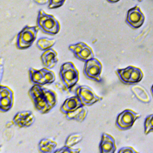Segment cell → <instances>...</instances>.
Listing matches in <instances>:
<instances>
[{"mask_svg": "<svg viewBox=\"0 0 153 153\" xmlns=\"http://www.w3.org/2000/svg\"><path fill=\"white\" fill-rule=\"evenodd\" d=\"M131 91L138 100L145 103L150 102L151 97L149 94L143 86L134 85L131 87Z\"/></svg>", "mask_w": 153, "mask_h": 153, "instance_id": "obj_16", "label": "cell"}, {"mask_svg": "<svg viewBox=\"0 0 153 153\" xmlns=\"http://www.w3.org/2000/svg\"><path fill=\"white\" fill-rule=\"evenodd\" d=\"M82 106L84 105L81 100L76 95H75L66 99L62 104L60 110L62 113L66 114L69 112L74 111Z\"/></svg>", "mask_w": 153, "mask_h": 153, "instance_id": "obj_15", "label": "cell"}, {"mask_svg": "<svg viewBox=\"0 0 153 153\" xmlns=\"http://www.w3.org/2000/svg\"><path fill=\"white\" fill-rule=\"evenodd\" d=\"M106 1L109 3H115L120 1V0H106Z\"/></svg>", "mask_w": 153, "mask_h": 153, "instance_id": "obj_28", "label": "cell"}, {"mask_svg": "<svg viewBox=\"0 0 153 153\" xmlns=\"http://www.w3.org/2000/svg\"><path fill=\"white\" fill-rule=\"evenodd\" d=\"M153 131V114L148 115L144 121V133L148 134Z\"/></svg>", "mask_w": 153, "mask_h": 153, "instance_id": "obj_23", "label": "cell"}, {"mask_svg": "<svg viewBox=\"0 0 153 153\" xmlns=\"http://www.w3.org/2000/svg\"><path fill=\"white\" fill-rule=\"evenodd\" d=\"M68 49L74 54L76 59L84 62L94 57L93 49L84 42L81 41L70 44Z\"/></svg>", "mask_w": 153, "mask_h": 153, "instance_id": "obj_9", "label": "cell"}, {"mask_svg": "<svg viewBox=\"0 0 153 153\" xmlns=\"http://www.w3.org/2000/svg\"><path fill=\"white\" fill-rule=\"evenodd\" d=\"M37 26H25L17 34L16 45L19 50L30 48L36 39L38 32Z\"/></svg>", "mask_w": 153, "mask_h": 153, "instance_id": "obj_4", "label": "cell"}, {"mask_svg": "<svg viewBox=\"0 0 153 153\" xmlns=\"http://www.w3.org/2000/svg\"><path fill=\"white\" fill-rule=\"evenodd\" d=\"M88 114V109L85 106H82L74 111L65 114L66 118L69 120H74L79 123L83 122Z\"/></svg>", "mask_w": 153, "mask_h": 153, "instance_id": "obj_18", "label": "cell"}, {"mask_svg": "<svg viewBox=\"0 0 153 153\" xmlns=\"http://www.w3.org/2000/svg\"><path fill=\"white\" fill-rule=\"evenodd\" d=\"M126 22L133 29H138L145 21V16L138 6L130 8L126 14Z\"/></svg>", "mask_w": 153, "mask_h": 153, "instance_id": "obj_10", "label": "cell"}, {"mask_svg": "<svg viewBox=\"0 0 153 153\" xmlns=\"http://www.w3.org/2000/svg\"><path fill=\"white\" fill-rule=\"evenodd\" d=\"M151 93H152V96H153V84H152V86H151Z\"/></svg>", "mask_w": 153, "mask_h": 153, "instance_id": "obj_29", "label": "cell"}, {"mask_svg": "<svg viewBox=\"0 0 153 153\" xmlns=\"http://www.w3.org/2000/svg\"><path fill=\"white\" fill-rule=\"evenodd\" d=\"M75 94L79 98L84 106H91L102 100L103 97L98 96L88 85H79L75 89Z\"/></svg>", "mask_w": 153, "mask_h": 153, "instance_id": "obj_6", "label": "cell"}, {"mask_svg": "<svg viewBox=\"0 0 153 153\" xmlns=\"http://www.w3.org/2000/svg\"><path fill=\"white\" fill-rule=\"evenodd\" d=\"M56 40L54 38H48L47 37H42L38 39L36 45L37 48L41 51H45L51 48L56 44Z\"/></svg>", "mask_w": 153, "mask_h": 153, "instance_id": "obj_20", "label": "cell"}, {"mask_svg": "<svg viewBox=\"0 0 153 153\" xmlns=\"http://www.w3.org/2000/svg\"><path fill=\"white\" fill-rule=\"evenodd\" d=\"M29 78L30 82L33 84L44 85L45 81L41 69H36L30 67L28 70Z\"/></svg>", "mask_w": 153, "mask_h": 153, "instance_id": "obj_19", "label": "cell"}, {"mask_svg": "<svg viewBox=\"0 0 153 153\" xmlns=\"http://www.w3.org/2000/svg\"><path fill=\"white\" fill-rule=\"evenodd\" d=\"M40 59L44 67L50 69L54 68L59 61L57 53L52 48L43 51L40 56Z\"/></svg>", "mask_w": 153, "mask_h": 153, "instance_id": "obj_14", "label": "cell"}, {"mask_svg": "<svg viewBox=\"0 0 153 153\" xmlns=\"http://www.w3.org/2000/svg\"><path fill=\"white\" fill-rule=\"evenodd\" d=\"M102 64L97 58L93 57L85 62L83 73L88 79L98 82H100L102 81Z\"/></svg>", "mask_w": 153, "mask_h": 153, "instance_id": "obj_7", "label": "cell"}, {"mask_svg": "<svg viewBox=\"0 0 153 153\" xmlns=\"http://www.w3.org/2000/svg\"><path fill=\"white\" fill-rule=\"evenodd\" d=\"M82 138L83 136L80 133H71L66 137L65 142V145L72 147L81 142Z\"/></svg>", "mask_w": 153, "mask_h": 153, "instance_id": "obj_21", "label": "cell"}, {"mask_svg": "<svg viewBox=\"0 0 153 153\" xmlns=\"http://www.w3.org/2000/svg\"><path fill=\"white\" fill-rule=\"evenodd\" d=\"M115 72L120 80L125 84H136L141 81L143 77L142 71L132 65L118 69Z\"/></svg>", "mask_w": 153, "mask_h": 153, "instance_id": "obj_5", "label": "cell"}, {"mask_svg": "<svg viewBox=\"0 0 153 153\" xmlns=\"http://www.w3.org/2000/svg\"><path fill=\"white\" fill-rule=\"evenodd\" d=\"M37 4L42 5H45L48 2H49V0H33Z\"/></svg>", "mask_w": 153, "mask_h": 153, "instance_id": "obj_27", "label": "cell"}, {"mask_svg": "<svg viewBox=\"0 0 153 153\" xmlns=\"http://www.w3.org/2000/svg\"><path fill=\"white\" fill-rule=\"evenodd\" d=\"M59 76L64 87L71 90L79 81V72L74 63L68 61L60 66Z\"/></svg>", "mask_w": 153, "mask_h": 153, "instance_id": "obj_3", "label": "cell"}, {"mask_svg": "<svg viewBox=\"0 0 153 153\" xmlns=\"http://www.w3.org/2000/svg\"><path fill=\"white\" fill-rule=\"evenodd\" d=\"M36 26L42 32L50 35L57 34L60 29L59 22L53 15L46 13L42 9L38 11Z\"/></svg>", "mask_w": 153, "mask_h": 153, "instance_id": "obj_2", "label": "cell"}, {"mask_svg": "<svg viewBox=\"0 0 153 153\" xmlns=\"http://www.w3.org/2000/svg\"><path fill=\"white\" fill-rule=\"evenodd\" d=\"M35 109L42 114L50 112L57 103V95L51 89L43 85L33 84L28 90Z\"/></svg>", "mask_w": 153, "mask_h": 153, "instance_id": "obj_1", "label": "cell"}, {"mask_svg": "<svg viewBox=\"0 0 153 153\" xmlns=\"http://www.w3.org/2000/svg\"><path fill=\"white\" fill-rule=\"evenodd\" d=\"M140 117V115L132 109H126L121 112L115 120L116 126L121 130L130 129L135 121Z\"/></svg>", "mask_w": 153, "mask_h": 153, "instance_id": "obj_8", "label": "cell"}, {"mask_svg": "<svg viewBox=\"0 0 153 153\" xmlns=\"http://www.w3.org/2000/svg\"><path fill=\"white\" fill-rule=\"evenodd\" d=\"M14 93L7 85H1L0 90V111L6 112L10 111L14 105Z\"/></svg>", "mask_w": 153, "mask_h": 153, "instance_id": "obj_11", "label": "cell"}, {"mask_svg": "<svg viewBox=\"0 0 153 153\" xmlns=\"http://www.w3.org/2000/svg\"><path fill=\"white\" fill-rule=\"evenodd\" d=\"M139 1H142V0H139Z\"/></svg>", "mask_w": 153, "mask_h": 153, "instance_id": "obj_30", "label": "cell"}, {"mask_svg": "<svg viewBox=\"0 0 153 153\" xmlns=\"http://www.w3.org/2000/svg\"><path fill=\"white\" fill-rule=\"evenodd\" d=\"M66 0H49L48 8L49 9H55L62 7Z\"/></svg>", "mask_w": 153, "mask_h": 153, "instance_id": "obj_25", "label": "cell"}, {"mask_svg": "<svg viewBox=\"0 0 153 153\" xmlns=\"http://www.w3.org/2000/svg\"><path fill=\"white\" fill-rule=\"evenodd\" d=\"M57 146V142L50 138H43L38 144V151L42 153L54 152Z\"/></svg>", "mask_w": 153, "mask_h": 153, "instance_id": "obj_17", "label": "cell"}, {"mask_svg": "<svg viewBox=\"0 0 153 153\" xmlns=\"http://www.w3.org/2000/svg\"><path fill=\"white\" fill-rule=\"evenodd\" d=\"M81 151L80 148H72L71 146L64 145L63 146L56 149L54 153H79Z\"/></svg>", "mask_w": 153, "mask_h": 153, "instance_id": "obj_24", "label": "cell"}, {"mask_svg": "<svg viewBox=\"0 0 153 153\" xmlns=\"http://www.w3.org/2000/svg\"><path fill=\"white\" fill-rule=\"evenodd\" d=\"M99 149L101 153H114L116 151L117 146L114 137L108 133H102Z\"/></svg>", "mask_w": 153, "mask_h": 153, "instance_id": "obj_13", "label": "cell"}, {"mask_svg": "<svg viewBox=\"0 0 153 153\" xmlns=\"http://www.w3.org/2000/svg\"><path fill=\"white\" fill-rule=\"evenodd\" d=\"M118 153H125V152H128V153H136L137 152L133 147L131 146H124L121 148L118 151Z\"/></svg>", "mask_w": 153, "mask_h": 153, "instance_id": "obj_26", "label": "cell"}, {"mask_svg": "<svg viewBox=\"0 0 153 153\" xmlns=\"http://www.w3.org/2000/svg\"><path fill=\"white\" fill-rule=\"evenodd\" d=\"M41 69L44 75L45 85L53 84L56 81V75L53 71L45 67H44Z\"/></svg>", "mask_w": 153, "mask_h": 153, "instance_id": "obj_22", "label": "cell"}, {"mask_svg": "<svg viewBox=\"0 0 153 153\" xmlns=\"http://www.w3.org/2000/svg\"><path fill=\"white\" fill-rule=\"evenodd\" d=\"M35 121V117L30 111L17 112L13 118V123L19 128L29 127Z\"/></svg>", "mask_w": 153, "mask_h": 153, "instance_id": "obj_12", "label": "cell"}]
</instances>
